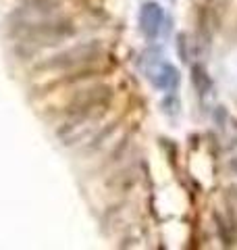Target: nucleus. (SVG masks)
Wrapping results in <instances>:
<instances>
[{
	"instance_id": "nucleus-3",
	"label": "nucleus",
	"mask_w": 237,
	"mask_h": 250,
	"mask_svg": "<svg viewBox=\"0 0 237 250\" xmlns=\"http://www.w3.org/2000/svg\"><path fill=\"white\" fill-rule=\"evenodd\" d=\"M102 52L100 42H85V44H77L73 48H69L65 52L57 54L50 62H46L44 69H60V71H67V69L73 67H81L90 61H96Z\"/></svg>"
},
{
	"instance_id": "nucleus-5",
	"label": "nucleus",
	"mask_w": 237,
	"mask_h": 250,
	"mask_svg": "<svg viewBox=\"0 0 237 250\" xmlns=\"http://www.w3.org/2000/svg\"><path fill=\"white\" fill-rule=\"evenodd\" d=\"M150 80H152L156 90H162V92L175 90L179 83V71L173 65H169V62H160V65L156 62V69L150 71Z\"/></svg>"
},
{
	"instance_id": "nucleus-6",
	"label": "nucleus",
	"mask_w": 237,
	"mask_h": 250,
	"mask_svg": "<svg viewBox=\"0 0 237 250\" xmlns=\"http://www.w3.org/2000/svg\"><path fill=\"white\" fill-rule=\"evenodd\" d=\"M192 82H194V88L198 90V94H206V90L210 88L208 75H204V69L200 65L192 67Z\"/></svg>"
},
{
	"instance_id": "nucleus-2",
	"label": "nucleus",
	"mask_w": 237,
	"mask_h": 250,
	"mask_svg": "<svg viewBox=\"0 0 237 250\" xmlns=\"http://www.w3.org/2000/svg\"><path fill=\"white\" fill-rule=\"evenodd\" d=\"M110 100L108 85H98V88L83 90L79 96L67 106V129L79 127V123L90 121L92 117H98L104 111V106Z\"/></svg>"
},
{
	"instance_id": "nucleus-1",
	"label": "nucleus",
	"mask_w": 237,
	"mask_h": 250,
	"mask_svg": "<svg viewBox=\"0 0 237 250\" xmlns=\"http://www.w3.org/2000/svg\"><path fill=\"white\" fill-rule=\"evenodd\" d=\"M21 29H23V36H21L19 46L29 48L27 54L36 52L38 48H44V46L59 44L73 34V25L67 19H54V21L44 19L40 23L27 21V23H21Z\"/></svg>"
},
{
	"instance_id": "nucleus-4",
	"label": "nucleus",
	"mask_w": 237,
	"mask_h": 250,
	"mask_svg": "<svg viewBox=\"0 0 237 250\" xmlns=\"http://www.w3.org/2000/svg\"><path fill=\"white\" fill-rule=\"evenodd\" d=\"M162 21H164V11L160 4L156 2H146L141 6V13H139V29L148 40H156L158 38V31L162 27Z\"/></svg>"
}]
</instances>
